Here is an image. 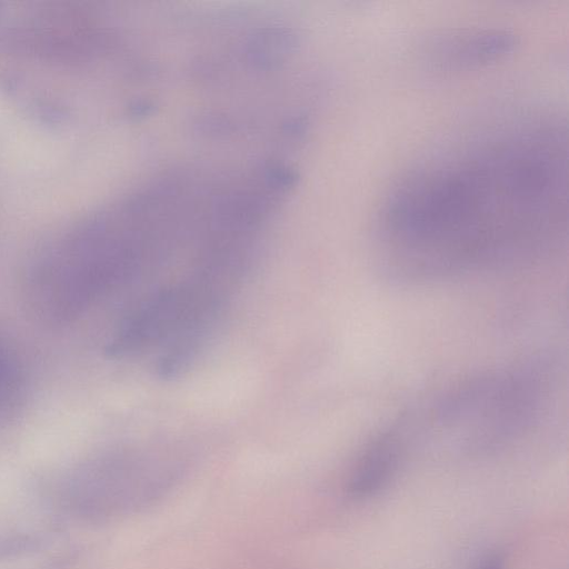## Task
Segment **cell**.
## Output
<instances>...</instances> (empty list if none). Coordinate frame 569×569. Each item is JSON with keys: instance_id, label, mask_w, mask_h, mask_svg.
Wrapping results in <instances>:
<instances>
[{"instance_id": "1", "label": "cell", "mask_w": 569, "mask_h": 569, "mask_svg": "<svg viewBox=\"0 0 569 569\" xmlns=\"http://www.w3.org/2000/svg\"><path fill=\"white\" fill-rule=\"evenodd\" d=\"M412 172L390 196L379 229L388 279L421 283L530 258L566 224V150L537 128Z\"/></svg>"}, {"instance_id": "2", "label": "cell", "mask_w": 569, "mask_h": 569, "mask_svg": "<svg viewBox=\"0 0 569 569\" xmlns=\"http://www.w3.org/2000/svg\"><path fill=\"white\" fill-rule=\"evenodd\" d=\"M545 385L527 368L478 375L446 391L413 426L472 448L499 445L530 426Z\"/></svg>"}, {"instance_id": "3", "label": "cell", "mask_w": 569, "mask_h": 569, "mask_svg": "<svg viewBox=\"0 0 569 569\" xmlns=\"http://www.w3.org/2000/svg\"><path fill=\"white\" fill-rule=\"evenodd\" d=\"M94 471L81 507L91 517L114 518L162 501L181 482L184 466L170 453L142 451L106 460Z\"/></svg>"}, {"instance_id": "4", "label": "cell", "mask_w": 569, "mask_h": 569, "mask_svg": "<svg viewBox=\"0 0 569 569\" xmlns=\"http://www.w3.org/2000/svg\"><path fill=\"white\" fill-rule=\"evenodd\" d=\"M515 44L516 37L509 31L458 30L431 39L427 58L436 69L461 71L488 64L509 53Z\"/></svg>"}, {"instance_id": "5", "label": "cell", "mask_w": 569, "mask_h": 569, "mask_svg": "<svg viewBox=\"0 0 569 569\" xmlns=\"http://www.w3.org/2000/svg\"><path fill=\"white\" fill-rule=\"evenodd\" d=\"M405 449L397 426L377 435L355 462L347 481V493L363 499L382 490L397 473Z\"/></svg>"}, {"instance_id": "6", "label": "cell", "mask_w": 569, "mask_h": 569, "mask_svg": "<svg viewBox=\"0 0 569 569\" xmlns=\"http://www.w3.org/2000/svg\"><path fill=\"white\" fill-rule=\"evenodd\" d=\"M19 372L14 365L0 355V402L11 400L20 388Z\"/></svg>"}, {"instance_id": "7", "label": "cell", "mask_w": 569, "mask_h": 569, "mask_svg": "<svg viewBox=\"0 0 569 569\" xmlns=\"http://www.w3.org/2000/svg\"><path fill=\"white\" fill-rule=\"evenodd\" d=\"M505 561L501 555L491 553L485 557L476 569H503Z\"/></svg>"}]
</instances>
